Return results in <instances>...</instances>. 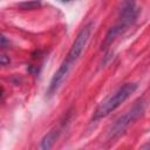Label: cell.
Listing matches in <instances>:
<instances>
[{"instance_id":"obj_5","label":"cell","mask_w":150,"mask_h":150,"mask_svg":"<svg viewBox=\"0 0 150 150\" xmlns=\"http://www.w3.org/2000/svg\"><path fill=\"white\" fill-rule=\"evenodd\" d=\"M57 134L59 131L57 130H52L49 131L42 139V143H41V148L42 149H49L53 146L54 142L56 141V137H57Z\"/></svg>"},{"instance_id":"obj_6","label":"cell","mask_w":150,"mask_h":150,"mask_svg":"<svg viewBox=\"0 0 150 150\" xmlns=\"http://www.w3.org/2000/svg\"><path fill=\"white\" fill-rule=\"evenodd\" d=\"M62 1H73V0H62Z\"/></svg>"},{"instance_id":"obj_1","label":"cell","mask_w":150,"mask_h":150,"mask_svg":"<svg viewBox=\"0 0 150 150\" xmlns=\"http://www.w3.org/2000/svg\"><path fill=\"white\" fill-rule=\"evenodd\" d=\"M93 26L94 23L93 22H89L87 23L82 29L81 32L77 34L75 41L73 42L66 59L63 60V62L61 63V66L59 67V69L56 70V73L54 74L52 81H50V84H49V88H48V94L52 95L53 93H55L59 87L62 84V82L64 81V79L67 77L69 70L71 69L73 64L77 61V59L80 57V55L82 54L88 40H89V36L91 34V30H93Z\"/></svg>"},{"instance_id":"obj_3","label":"cell","mask_w":150,"mask_h":150,"mask_svg":"<svg viewBox=\"0 0 150 150\" xmlns=\"http://www.w3.org/2000/svg\"><path fill=\"white\" fill-rule=\"evenodd\" d=\"M137 16V7L134 0H125L122 5V8L120 11V18L115 26L110 28L108 32L104 42L102 43V48H105L108 45H110L117 35H120L124 29H127L136 19Z\"/></svg>"},{"instance_id":"obj_4","label":"cell","mask_w":150,"mask_h":150,"mask_svg":"<svg viewBox=\"0 0 150 150\" xmlns=\"http://www.w3.org/2000/svg\"><path fill=\"white\" fill-rule=\"evenodd\" d=\"M143 109H144V108H143V104L137 103V104L132 105V108H131L129 111H127L123 116H121V117L115 122V124L112 125V128H111V130H110L111 136H115V135H117V134H121L134 120H136V118L142 114Z\"/></svg>"},{"instance_id":"obj_2","label":"cell","mask_w":150,"mask_h":150,"mask_svg":"<svg viewBox=\"0 0 150 150\" xmlns=\"http://www.w3.org/2000/svg\"><path fill=\"white\" fill-rule=\"evenodd\" d=\"M137 89L136 83H124L117 90H115L110 96L100 103L94 112V120H100L108 116L110 112L116 110L123 102H125Z\"/></svg>"}]
</instances>
